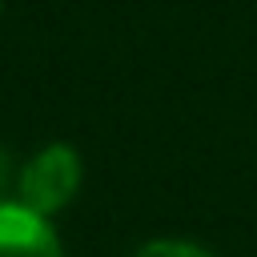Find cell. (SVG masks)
Returning a JSON list of instances; mask_svg holds the SVG:
<instances>
[{
    "label": "cell",
    "mask_w": 257,
    "mask_h": 257,
    "mask_svg": "<svg viewBox=\"0 0 257 257\" xmlns=\"http://www.w3.org/2000/svg\"><path fill=\"white\" fill-rule=\"evenodd\" d=\"M76 185H80V157L68 145H48L20 173V205L48 217L72 201Z\"/></svg>",
    "instance_id": "1"
},
{
    "label": "cell",
    "mask_w": 257,
    "mask_h": 257,
    "mask_svg": "<svg viewBox=\"0 0 257 257\" xmlns=\"http://www.w3.org/2000/svg\"><path fill=\"white\" fill-rule=\"evenodd\" d=\"M0 257H60L52 225L20 201H0Z\"/></svg>",
    "instance_id": "2"
},
{
    "label": "cell",
    "mask_w": 257,
    "mask_h": 257,
    "mask_svg": "<svg viewBox=\"0 0 257 257\" xmlns=\"http://www.w3.org/2000/svg\"><path fill=\"white\" fill-rule=\"evenodd\" d=\"M133 257H213V253H205L197 245H185V241H153V245L137 249Z\"/></svg>",
    "instance_id": "3"
},
{
    "label": "cell",
    "mask_w": 257,
    "mask_h": 257,
    "mask_svg": "<svg viewBox=\"0 0 257 257\" xmlns=\"http://www.w3.org/2000/svg\"><path fill=\"white\" fill-rule=\"evenodd\" d=\"M4 181H8V165H4V153H0V189H4Z\"/></svg>",
    "instance_id": "4"
}]
</instances>
